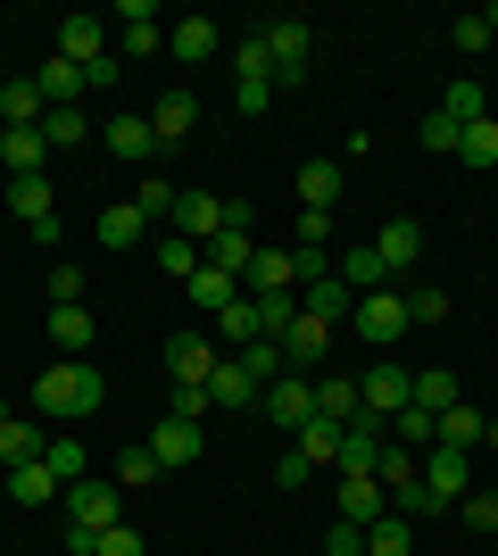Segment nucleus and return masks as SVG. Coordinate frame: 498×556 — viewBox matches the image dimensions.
<instances>
[{
	"label": "nucleus",
	"instance_id": "43",
	"mask_svg": "<svg viewBox=\"0 0 498 556\" xmlns=\"http://www.w3.org/2000/svg\"><path fill=\"white\" fill-rule=\"evenodd\" d=\"M158 473H166V465H158V457H150V441H133V448H117V482H125V490H150V482H158Z\"/></svg>",
	"mask_w": 498,
	"mask_h": 556
},
{
	"label": "nucleus",
	"instance_id": "18",
	"mask_svg": "<svg viewBox=\"0 0 498 556\" xmlns=\"http://www.w3.org/2000/svg\"><path fill=\"white\" fill-rule=\"evenodd\" d=\"M208 407H216V416H233V407H258V382H250V366H241V357H225V366L208 374Z\"/></svg>",
	"mask_w": 498,
	"mask_h": 556
},
{
	"label": "nucleus",
	"instance_id": "55",
	"mask_svg": "<svg viewBox=\"0 0 498 556\" xmlns=\"http://www.w3.org/2000/svg\"><path fill=\"white\" fill-rule=\"evenodd\" d=\"M117 50L125 59H150V50H166V34L158 25H117Z\"/></svg>",
	"mask_w": 498,
	"mask_h": 556
},
{
	"label": "nucleus",
	"instance_id": "50",
	"mask_svg": "<svg viewBox=\"0 0 498 556\" xmlns=\"http://www.w3.org/2000/svg\"><path fill=\"white\" fill-rule=\"evenodd\" d=\"M457 141H465V125L432 109V116H424V150H432V159H457Z\"/></svg>",
	"mask_w": 498,
	"mask_h": 556
},
{
	"label": "nucleus",
	"instance_id": "41",
	"mask_svg": "<svg viewBox=\"0 0 498 556\" xmlns=\"http://www.w3.org/2000/svg\"><path fill=\"white\" fill-rule=\"evenodd\" d=\"M457 166H498V116L465 125V141H457Z\"/></svg>",
	"mask_w": 498,
	"mask_h": 556
},
{
	"label": "nucleus",
	"instance_id": "11",
	"mask_svg": "<svg viewBox=\"0 0 498 556\" xmlns=\"http://www.w3.org/2000/svg\"><path fill=\"white\" fill-rule=\"evenodd\" d=\"M332 498H341V523H357V532L391 515V490H382L374 473H341V490H332Z\"/></svg>",
	"mask_w": 498,
	"mask_h": 556
},
{
	"label": "nucleus",
	"instance_id": "49",
	"mask_svg": "<svg viewBox=\"0 0 498 556\" xmlns=\"http://www.w3.org/2000/svg\"><path fill=\"white\" fill-rule=\"evenodd\" d=\"M133 208H142L150 225H175V184H158V175H142V191H133Z\"/></svg>",
	"mask_w": 498,
	"mask_h": 556
},
{
	"label": "nucleus",
	"instance_id": "35",
	"mask_svg": "<svg viewBox=\"0 0 498 556\" xmlns=\"http://www.w3.org/2000/svg\"><path fill=\"white\" fill-rule=\"evenodd\" d=\"M482 432H490V416H482V407H465V399H457V407H440V441H449V448H482Z\"/></svg>",
	"mask_w": 498,
	"mask_h": 556
},
{
	"label": "nucleus",
	"instance_id": "16",
	"mask_svg": "<svg viewBox=\"0 0 498 556\" xmlns=\"http://www.w3.org/2000/svg\"><path fill=\"white\" fill-rule=\"evenodd\" d=\"M42 116H50V100H42V84H34V75H9V84H0V134L42 125Z\"/></svg>",
	"mask_w": 498,
	"mask_h": 556
},
{
	"label": "nucleus",
	"instance_id": "39",
	"mask_svg": "<svg viewBox=\"0 0 498 556\" xmlns=\"http://www.w3.org/2000/svg\"><path fill=\"white\" fill-rule=\"evenodd\" d=\"M291 325H299V291H266L258 300V341H283Z\"/></svg>",
	"mask_w": 498,
	"mask_h": 556
},
{
	"label": "nucleus",
	"instance_id": "10",
	"mask_svg": "<svg viewBox=\"0 0 498 556\" xmlns=\"http://www.w3.org/2000/svg\"><path fill=\"white\" fill-rule=\"evenodd\" d=\"M324 349H332V325L299 307V325L283 332V366H291V374H324Z\"/></svg>",
	"mask_w": 498,
	"mask_h": 556
},
{
	"label": "nucleus",
	"instance_id": "59",
	"mask_svg": "<svg viewBox=\"0 0 498 556\" xmlns=\"http://www.w3.org/2000/svg\"><path fill=\"white\" fill-rule=\"evenodd\" d=\"M308 473H316V465H308V457H299V448H291V457H283V465H274V482H283V490H299V482H308Z\"/></svg>",
	"mask_w": 498,
	"mask_h": 556
},
{
	"label": "nucleus",
	"instance_id": "61",
	"mask_svg": "<svg viewBox=\"0 0 498 556\" xmlns=\"http://www.w3.org/2000/svg\"><path fill=\"white\" fill-rule=\"evenodd\" d=\"M59 556H75V548H59Z\"/></svg>",
	"mask_w": 498,
	"mask_h": 556
},
{
	"label": "nucleus",
	"instance_id": "34",
	"mask_svg": "<svg viewBox=\"0 0 498 556\" xmlns=\"http://www.w3.org/2000/svg\"><path fill=\"white\" fill-rule=\"evenodd\" d=\"M183 291H191V307H208V316H225V307L241 300V282H233V275H216V266H200Z\"/></svg>",
	"mask_w": 498,
	"mask_h": 556
},
{
	"label": "nucleus",
	"instance_id": "14",
	"mask_svg": "<svg viewBox=\"0 0 498 556\" xmlns=\"http://www.w3.org/2000/svg\"><path fill=\"white\" fill-rule=\"evenodd\" d=\"M100 250H108V257H117V250H142V241H150V216L142 208H133V200H108V208H100Z\"/></svg>",
	"mask_w": 498,
	"mask_h": 556
},
{
	"label": "nucleus",
	"instance_id": "22",
	"mask_svg": "<svg viewBox=\"0 0 498 556\" xmlns=\"http://www.w3.org/2000/svg\"><path fill=\"white\" fill-rule=\"evenodd\" d=\"M291 184H299V208H324V216L341 208V159H308Z\"/></svg>",
	"mask_w": 498,
	"mask_h": 556
},
{
	"label": "nucleus",
	"instance_id": "26",
	"mask_svg": "<svg viewBox=\"0 0 498 556\" xmlns=\"http://www.w3.org/2000/svg\"><path fill=\"white\" fill-rule=\"evenodd\" d=\"M241 291H250V300H266V291H299V282H291V250H266V241H258V257H250Z\"/></svg>",
	"mask_w": 498,
	"mask_h": 556
},
{
	"label": "nucleus",
	"instance_id": "36",
	"mask_svg": "<svg viewBox=\"0 0 498 556\" xmlns=\"http://www.w3.org/2000/svg\"><path fill=\"white\" fill-rule=\"evenodd\" d=\"M158 266H166L175 282H191L200 266H208V250H200V241H183V232H158Z\"/></svg>",
	"mask_w": 498,
	"mask_h": 556
},
{
	"label": "nucleus",
	"instance_id": "47",
	"mask_svg": "<svg viewBox=\"0 0 498 556\" xmlns=\"http://www.w3.org/2000/svg\"><path fill=\"white\" fill-rule=\"evenodd\" d=\"M449 42L465 50V59H482V50L498 42V25H490V9H474V17H457V25H449Z\"/></svg>",
	"mask_w": 498,
	"mask_h": 556
},
{
	"label": "nucleus",
	"instance_id": "1",
	"mask_svg": "<svg viewBox=\"0 0 498 556\" xmlns=\"http://www.w3.org/2000/svg\"><path fill=\"white\" fill-rule=\"evenodd\" d=\"M100 399H108V382H100L92 357H50L42 382H34V416L42 424H84V416H100Z\"/></svg>",
	"mask_w": 498,
	"mask_h": 556
},
{
	"label": "nucleus",
	"instance_id": "32",
	"mask_svg": "<svg viewBox=\"0 0 498 556\" xmlns=\"http://www.w3.org/2000/svg\"><path fill=\"white\" fill-rule=\"evenodd\" d=\"M299 307H308V316H324V325H349V307H357V291L341 275H324L316 282V291H299Z\"/></svg>",
	"mask_w": 498,
	"mask_h": 556
},
{
	"label": "nucleus",
	"instance_id": "58",
	"mask_svg": "<svg viewBox=\"0 0 498 556\" xmlns=\"http://www.w3.org/2000/svg\"><path fill=\"white\" fill-rule=\"evenodd\" d=\"M84 92H117V50H108V59H92V67H84Z\"/></svg>",
	"mask_w": 498,
	"mask_h": 556
},
{
	"label": "nucleus",
	"instance_id": "28",
	"mask_svg": "<svg viewBox=\"0 0 498 556\" xmlns=\"http://www.w3.org/2000/svg\"><path fill=\"white\" fill-rule=\"evenodd\" d=\"M9 498H17V507H50V498H67V482L34 457V465H17V473H9Z\"/></svg>",
	"mask_w": 498,
	"mask_h": 556
},
{
	"label": "nucleus",
	"instance_id": "5",
	"mask_svg": "<svg viewBox=\"0 0 498 556\" xmlns=\"http://www.w3.org/2000/svg\"><path fill=\"white\" fill-rule=\"evenodd\" d=\"M258 416L283 424V432H299V424L316 416V374H283L274 391H258Z\"/></svg>",
	"mask_w": 498,
	"mask_h": 556
},
{
	"label": "nucleus",
	"instance_id": "44",
	"mask_svg": "<svg viewBox=\"0 0 498 556\" xmlns=\"http://www.w3.org/2000/svg\"><path fill=\"white\" fill-rule=\"evenodd\" d=\"M416 407H432V416L457 407V374L449 366H424V374H416Z\"/></svg>",
	"mask_w": 498,
	"mask_h": 556
},
{
	"label": "nucleus",
	"instance_id": "21",
	"mask_svg": "<svg viewBox=\"0 0 498 556\" xmlns=\"http://www.w3.org/2000/svg\"><path fill=\"white\" fill-rule=\"evenodd\" d=\"M166 50H175L183 67H200V59L225 50V34H216V17H183V25H166Z\"/></svg>",
	"mask_w": 498,
	"mask_h": 556
},
{
	"label": "nucleus",
	"instance_id": "38",
	"mask_svg": "<svg viewBox=\"0 0 498 556\" xmlns=\"http://www.w3.org/2000/svg\"><path fill=\"white\" fill-rule=\"evenodd\" d=\"M332 275L349 282V291H391V275H382V257H374V241H366V250H349L341 266H332Z\"/></svg>",
	"mask_w": 498,
	"mask_h": 556
},
{
	"label": "nucleus",
	"instance_id": "31",
	"mask_svg": "<svg viewBox=\"0 0 498 556\" xmlns=\"http://www.w3.org/2000/svg\"><path fill=\"white\" fill-rule=\"evenodd\" d=\"M258 341V300H250V291H241L233 307H225V316H216V349H225V357H233V349H250Z\"/></svg>",
	"mask_w": 498,
	"mask_h": 556
},
{
	"label": "nucleus",
	"instance_id": "3",
	"mask_svg": "<svg viewBox=\"0 0 498 556\" xmlns=\"http://www.w3.org/2000/svg\"><path fill=\"white\" fill-rule=\"evenodd\" d=\"M349 325H357V341L382 349V357H391V341H399V332H416V325H407V291H357Z\"/></svg>",
	"mask_w": 498,
	"mask_h": 556
},
{
	"label": "nucleus",
	"instance_id": "52",
	"mask_svg": "<svg viewBox=\"0 0 498 556\" xmlns=\"http://www.w3.org/2000/svg\"><path fill=\"white\" fill-rule=\"evenodd\" d=\"M332 241V216L324 208H299V225H291V250H324Z\"/></svg>",
	"mask_w": 498,
	"mask_h": 556
},
{
	"label": "nucleus",
	"instance_id": "46",
	"mask_svg": "<svg viewBox=\"0 0 498 556\" xmlns=\"http://www.w3.org/2000/svg\"><path fill=\"white\" fill-rule=\"evenodd\" d=\"M233 84H274V59H266V34H250V42L233 50Z\"/></svg>",
	"mask_w": 498,
	"mask_h": 556
},
{
	"label": "nucleus",
	"instance_id": "48",
	"mask_svg": "<svg viewBox=\"0 0 498 556\" xmlns=\"http://www.w3.org/2000/svg\"><path fill=\"white\" fill-rule=\"evenodd\" d=\"M440 116H457V125H482V116H490V92H482V84H449Z\"/></svg>",
	"mask_w": 498,
	"mask_h": 556
},
{
	"label": "nucleus",
	"instance_id": "19",
	"mask_svg": "<svg viewBox=\"0 0 498 556\" xmlns=\"http://www.w3.org/2000/svg\"><path fill=\"white\" fill-rule=\"evenodd\" d=\"M100 141H108V159H133V166H150V159H158V141H150V116H108V134H100Z\"/></svg>",
	"mask_w": 498,
	"mask_h": 556
},
{
	"label": "nucleus",
	"instance_id": "29",
	"mask_svg": "<svg viewBox=\"0 0 498 556\" xmlns=\"http://www.w3.org/2000/svg\"><path fill=\"white\" fill-rule=\"evenodd\" d=\"M34 457H50V432L42 424H0V465H9V473H17V465H34Z\"/></svg>",
	"mask_w": 498,
	"mask_h": 556
},
{
	"label": "nucleus",
	"instance_id": "57",
	"mask_svg": "<svg viewBox=\"0 0 498 556\" xmlns=\"http://www.w3.org/2000/svg\"><path fill=\"white\" fill-rule=\"evenodd\" d=\"M324 556H366V532H357V523H332V532H324Z\"/></svg>",
	"mask_w": 498,
	"mask_h": 556
},
{
	"label": "nucleus",
	"instance_id": "53",
	"mask_svg": "<svg viewBox=\"0 0 498 556\" xmlns=\"http://www.w3.org/2000/svg\"><path fill=\"white\" fill-rule=\"evenodd\" d=\"M407 325H449V291H407Z\"/></svg>",
	"mask_w": 498,
	"mask_h": 556
},
{
	"label": "nucleus",
	"instance_id": "42",
	"mask_svg": "<svg viewBox=\"0 0 498 556\" xmlns=\"http://www.w3.org/2000/svg\"><path fill=\"white\" fill-rule=\"evenodd\" d=\"M299 457H308V465H332V457H341V424L308 416V424H299Z\"/></svg>",
	"mask_w": 498,
	"mask_h": 556
},
{
	"label": "nucleus",
	"instance_id": "40",
	"mask_svg": "<svg viewBox=\"0 0 498 556\" xmlns=\"http://www.w3.org/2000/svg\"><path fill=\"white\" fill-rule=\"evenodd\" d=\"M42 141H50V150H84V141H92L84 109H50V116H42Z\"/></svg>",
	"mask_w": 498,
	"mask_h": 556
},
{
	"label": "nucleus",
	"instance_id": "7",
	"mask_svg": "<svg viewBox=\"0 0 498 556\" xmlns=\"http://www.w3.org/2000/svg\"><path fill=\"white\" fill-rule=\"evenodd\" d=\"M374 257H382V275H391V282L416 275V266H424V225H416V216H391V225L374 232Z\"/></svg>",
	"mask_w": 498,
	"mask_h": 556
},
{
	"label": "nucleus",
	"instance_id": "13",
	"mask_svg": "<svg viewBox=\"0 0 498 556\" xmlns=\"http://www.w3.org/2000/svg\"><path fill=\"white\" fill-rule=\"evenodd\" d=\"M424 490H432V498H440V507H457V498L474 490V482H465V448L432 441V448H424Z\"/></svg>",
	"mask_w": 498,
	"mask_h": 556
},
{
	"label": "nucleus",
	"instance_id": "33",
	"mask_svg": "<svg viewBox=\"0 0 498 556\" xmlns=\"http://www.w3.org/2000/svg\"><path fill=\"white\" fill-rule=\"evenodd\" d=\"M366 556H416V523L391 507L382 523H366Z\"/></svg>",
	"mask_w": 498,
	"mask_h": 556
},
{
	"label": "nucleus",
	"instance_id": "15",
	"mask_svg": "<svg viewBox=\"0 0 498 556\" xmlns=\"http://www.w3.org/2000/svg\"><path fill=\"white\" fill-rule=\"evenodd\" d=\"M200 448H208V432H200V424H183V416L150 424V457H158L166 473H175V465H191V457H200Z\"/></svg>",
	"mask_w": 498,
	"mask_h": 556
},
{
	"label": "nucleus",
	"instance_id": "60",
	"mask_svg": "<svg viewBox=\"0 0 498 556\" xmlns=\"http://www.w3.org/2000/svg\"><path fill=\"white\" fill-rule=\"evenodd\" d=\"M0 424H9V399H0Z\"/></svg>",
	"mask_w": 498,
	"mask_h": 556
},
{
	"label": "nucleus",
	"instance_id": "30",
	"mask_svg": "<svg viewBox=\"0 0 498 556\" xmlns=\"http://www.w3.org/2000/svg\"><path fill=\"white\" fill-rule=\"evenodd\" d=\"M34 84H42L50 109H75V100H84V67H75V59H59V50L42 59V75H34Z\"/></svg>",
	"mask_w": 498,
	"mask_h": 556
},
{
	"label": "nucleus",
	"instance_id": "4",
	"mask_svg": "<svg viewBox=\"0 0 498 556\" xmlns=\"http://www.w3.org/2000/svg\"><path fill=\"white\" fill-rule=\"evenodd\" d=\"M357 399H366V416H374V424H391V416L407 407V399H416V374H407L399 357H382V366H366V374H357Z\"/></svg>",
	"mask_w": 498,
	"mask_h": 556
},
{
	"label": "nucleus",
	"instance_id": "20",
	"mask_svg": "<svg viewBox=\"0 0 498 556\" xmlns=\"http://www.w3.org/2000/svg\"><path fill=\"white\" fill-rule=\"evenodd\" d=\"M374 482L391 490V507H399L407 490L424 482V457H416V448H399V441H382V457H374Z\"/></svg>",
	"mask_w": 498,
	"mask_h": 556
},
{
	"label": "nucleus",
	"instance_id": "9",
	"mask_svg": "<svg viewBox=\"0 0 498 556\" xmlns=\"http://www.w3.org/2000/svg\"><path fill=\"white\" fill-rule=\"evenodd\" d=\"M216 366H225L216 332H175V341H166V374H175V382H208Z\"/></svg>",
	"mask_w": 498,
	"mask_h": 556
},
{
	"label": "nucleus",
	"instance_id": "54",
	"mask_svg": "<svg viewBox=\"0 0 498 556\" xmlns=\"http://www.w3.org/2000/svg\"><path fill=\"white\" fill-rule=\"evenodd\" d=\"M84 291H92V282H84V266H50V307H75Z\"/></svg>",
	"mask_w": 498,
	"mask_h": 556
},
{
	"label": "nucleus",
	"instance_id": "24",
	"mask_svg": "<svg viewBox=\"0 0 498 556\" xmlns=\"http://www.w3.org/2000/svg\"><path fill=\"white\" fill-rule=\"evenodd\" d=\"M59 59H75V67L108 59V25H100V17H67V25H59Z\"/></svg>",
	"mask_w": 498,
	"mask_h": 556
},
{
	"label": "nucleus",
	"instance_id": "56",
	"mask_svg": "<svg viewBox=\"0 0 498 556\" xmlns=\"http://www.w3.org/2000/svg\"><path fill=\"white\" fill-rule=\"evenodd\" d=\"M465 523H474V532H498V490H474V498H465Z\"/></svg>",
	"mask_w": 498,
	"mask_h": 556
},
{
	"label": "nucleus",
	"instance_id": "17",
	"mask_svg": "<svg viewBox=\"0 0 498 556\" xmlns=\"http://www.w3.org/2000/svg\"><path fill=\"white\" fill-rule=\"evenodd\" d=\"M0 166H9V184H17V175H42V166H50L42 125H17V134H0Z\"/></svg>",
	"mask_w": 498,
	"mask_h": 556
},
{
	"label": "nucleus",
	"instance_id": "27",
	"mask_svg": "<svg viewBox=\"0 0 498 556\" xmlns=\"http://www.w3.org/2000/svg\"><path fill=\"white\" fill-rule=\"evenodd\" d=\"M50 349H59V357H84V349H92V307H84V300L50 307Z\"/></svg>",
	"mask_w": 498,
	"mask_h": 556
},
{
	"label": "nucleus",
	"instance_id": "6",
	"mask_svg": "<svg viewBox=\"0 0 498 556\" xmlns=\"http://www.w3.org/2000/svg\"><path fill=\"white\" fill-rule=\"evenodd\" d=\"M9 208L25 216V232H34V241H59V200H50V175H17V184H9Z\"/></svg>",
	"mask_w": 498,
	"mask_h": 556
},
{
	"label": "nucleus",
	"instance_id": "51",
	"mask_svg": "<svg viewBox=\"0 0 498 556\" xmlns=\"http://www.w3.org/2000/svg\"><path fill=\"white\" fill-rule=\"evenodd\" d=\"M92 556H150V540L133 532V523H108V532L92 540Z\"/></svg>",
	"mask_w": 498,
	"mask_h": 556
},
{
	"label": "nucleus",
	"instance_id": "2",
	"mask_svg": "<svg viewBox=\"0 0 498 556\" xmlns=\"http://www.w3.org/2000/svg\"><path fill=\"white\" fill-rule=\"evenodd\" d=\"M258 34H266V59H274V92H299V84H308L316 25H299V17H274V25H258Z\"/></svg>",
	"mask_w": 498,
	"mask_h": 556
},
{
	"label": "nucleus",
	"instance_id": "23",
	"mask_svg": "<svg viewBox=\"0 0 498 556\" xmlns=\"http://www.w3.org/2000/svg\"><path fill=\"white\" fill-rule=\"evenodd\" d=\"M191 125H200V100H191V92H158V109H150V141L166 150V141H183Z\"/></svg>",
	"mask_w": 498,
	"mask_h": 556
},
{
	"label": "nucleus",
	"instance_id": "12",
	"mask_svg": "<svg viewBox=\"0 0 498 556\" xmlns=\"http://www.w3.org/2000/svg\"><path fill=\"white\" fill-rule=\"evenodd\" d=\"M175 232L208 250L216 232H225V200H216V191H175Z\"/></svg>",
	"mask_w": 498,
	"mask_h": 556
},
{
	"label": "nucleus",
	"instance_id": "37",
	"mask_svg": "<svg viewBox=\"0 0 498 556\" xmlns=\"http://www.w3.org/2000/svg\"><path fill=\"white\" fill-rule=\"evenodd\" d=\"M241 366H250V382H258V391H274V382H283V341H250V349H233Z\"/></svg>",
	"mask_w": 498,
	"mask_h": 556
},
{
	"label": "nucleus",
	"instance_id": "25",
	"mask_svg": "<svg viewBox=\"0 0 498 556\" xmlns=\"http://www.w3.org/2000/svg\"><path fill=\"white\" fill-rule=\"evenodd\" d=\"M316 416H324V424H357V416H366V399H357L349 374H316Z\"/></svg>",
	"mask_w": 498,
	"mask_h": 556
},
{
	"label": "nucleus",
	"instance_id": "45",
	"mask_svg": "<svg viewBox=\"0 0 498 556\" xmlns=\"http://www.w3.org/2000/svg\"><path fill=\"white\" fill-rule=\"evenodd\" d=\"M42 465L75 490V482H84V441H75V432H50V457H42Z\"/></svg>",
	"mask_w": 498,
	"mask_h": 556
},
{
	"label": "nucleus",
	"instance_id": "8",
	"mask_svg": "<svg viewBox=\"0 0 498 556\" xmlns=\"http://www.w3.org/2000/svg\"><path fill=\"white\" fill-rule=\"evenodd\" d=\"M67 523H75V532H108V523H125V515H117V482H92V473H84V482H75L67 490Z\"/></svg>",
	"mask_w": 498,
	"mask_h": 556
}]
</instances>
